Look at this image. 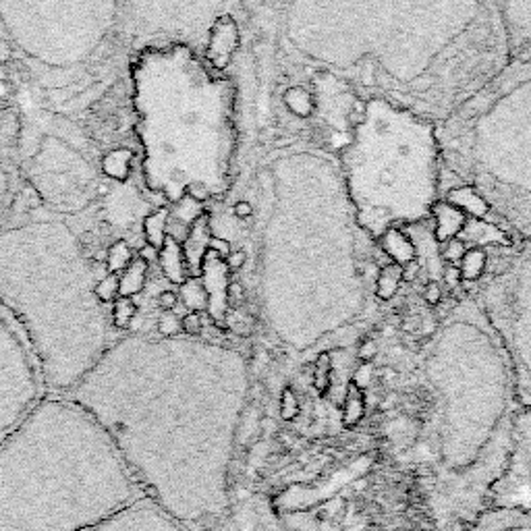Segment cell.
Instances as JSON below:
<instances>
[{"instance_id":"obj_35","label":"cell","mask_w":531,"mask_h":531,"mask_svg":"<svg viewBox=\"0 0 531 531\" xmlns=\"http://www.w3.org/2000/svg\"><path fill=\"white\" fill-rule=\"evenodd\" d=\"M364 413V398L359 395V388L356 385L349 386V395H346V405H345V422L353 424L357 422Z\"/></svg>"},{"instance_id":"obj_19","label":"cell","mask_w":531,"mask_h":531,"mask_svg":"<svg viewBox=\"0 0 531 531\" xmlns=\"http://www.w3.org/2000/svg\"><path fill=\"white\" fill-rule=\"evenodd\" d=\"M459 239L467 247L471 245V247L484 249V252H488V249H494V247H506V245H513V243H517L508 237L503 228H498L496 225L488 223V220H474V218H467Z\"/></svg>"},{"instance_id":"obj_21","label":"cell","mask_w":531,"mask_h":531,"mask_svg":"<svg viewBox=\"0 0 531 531\" xmlns=\"http://www.w3.org/2000/svg\"><path fill=\"white\" fill-rule=\"evenodd\" d=\"M133 162H135L133 150L116 147V150H108L100 156V173L105 179L113 181L115 185H125V183L131 181Z\"/></svg>"},{"instance_id":"obj_10","label":"cell","mask_w":531,"mask_h":531,"mask_svg":"<svg viewBox=\"0 0 531 531\" xmlns=\"http://www.w3.org/2000/svg\"><path fill=\"white\" fill-rule=\"evenodd\" d=\"M119 29V3H0L3 38L50 79L90 65Z\"/></svg>"},{"instance_id":"obj_28","label":"cell","mask_w":531,"mask_h":531,"mask_svg":"<svg viewBox=\"0 0 531 531\" xmlns=\"http://www.w3.org/2000/svg\"><path fill=\"white\" fill-rule=\"evenodd\" d=\"M285 105L295 116H301V119H306V116H309L314 113L316 100H314V94L309 92L307 85L295 84V85L289 87V90L285 92Z\"/></svg>"},{"instance_id":"obj_7","label":"cell","mask_w":531,"mask_h":531,"mask_svg":"<svg viewBox=\"0 0 531 531\" xmlns=\"http://www.w3.org/2000/svg\"><path fill=\"white\" fill-rule=\"evenodd\" d=\"M142 498L106 432L65 396L0 445V531H84Z\"/></svg>"},{"instance_id":"obj_41","label":"cell","mask_w":531,"mask_h":531,"mask_svg":"<svg viewBox=\"0 0 531 531\" xmlns=\"http://www.w3.org/2000/svg\"><path fill=\"white\" fill-rule=\"evenodd\" d=\"M424 299L430 306H438L440 301H442V289H440V285L434 283V280H432V283H427L426 289H424Z\"/></svg>"},{"instance_id":"obj_44","label":"cell","mask_w":531,"mask_h":531,"mask_svg":"<svg viewBox=\"0 0 531 531\" xmlns=\"http://www.w3.org/2000/svg\"><path fill=\"white\" fill-rule=\"evenodd\" d=\"M357 356L366 361V364H370V359L376 356V345L372 341H366L361 345V349L357 351Z\"/></svg>"},{"instance_id":"obj_11","label":"cell","mask_w":531,"mask_h":531,"mask_svg":"<svg viewBox=\"0 0 531 531\" xmlns=\"http://www.w3.org/2000/svg\"><path fill=\"white\" fill-rule=\"evenodd\" d=\"M486 254L488 268L469 295L503 346L519 407L531 409V243Z\"/></svg>"},{"instance_id":"obj_3","label":"cell","mask_w":531,"mask_h":531,"mask_svg":"<svg viewBox=\"0 0 531 531\" xmlns=\"http://www.w3.org/2000/svg\"><path fill=\"white\" fill-rule=\"evenodd\" d=\"M419 374L432 398L413 467L436 531H465L506 476L521 409L503 346L471 295L424 346Z\"/></svg>"},{"instance_id":"obj_6","label":"cell","mask_w":531,"mask_h":531,"mask_svg":"<svg viewBox=\"0 0 531 531\" xmlns=\"http://www.w3.org/2000/svg\"><path fill=\"white\" fill-rule=\"evenodd\" d=\"M318 152H295L299 179L297 216H291L283 195L272 185L264 239V304L266 322L289 351L312 353L332 343L341 345L353 322L366 309L367 291L364 268L370 266L359 254L361 231L356 216L324 233L332 220L353 208L343 175L324 197L318 216H307L309 189Z\"/></svg>"},{"instance_id":"obj_16","label":"cell","mask_w":531,"mask_h":531,"mask_svg":"<svg viewBox=\"0 0 531 531\" xmlns=\"http://www.w3.org/2000/svg\"><path fill=\"white\" fill-rule=\"evenodd\" d=\"M239 44H241L239 21L231 11H228L214 21L208 42H205L204 58L208 61L212 69L223 73L226 66L231 65L235 53L239 50Z\"/></svg>"},{"instance_id":"obj_22","label":"cell","mask_w":531,"mask_h":531,"mask_svg":"<svg viewBox=\"0 0 531 531\" xmlns=\"http://www.w3.org/2000/svg\"><path fill=\"white\" fill-rule=\"evenodd\" d=\"M158 264L168 283L181 286L187 280V262L183 245L173 237H166L165 245L158 252Z\"/></svg>"},{"instance_id":"obj_37","label":"cell","mask_w":531,"mask_h":531,"mask_svg":"<svg viewBox=\"0 0 531 531\" xmlns=\"http://www.w3.org/2000/svg\"><path fill=\"white\" fill-rule=\"evenodd\" d=\"M467 249L469 247L465 245V243L459 237H455V239L445 243V249H442V257H445L448 264H456V262L463 260V255L467 254Z\"/></svg>"},{"instance_id":"obj_13","label":"cell","mask_w":531,"mask_h":531,"mask_svg":"<svg viewBox=\"0 0 531 531\" xmlns=\"http://www.w3.org/2000/svg\"><path fill=\"white\" fill-rule=\"evenodd\" d=\"M48 396L32 346L13 316L0 306V445Z\"/></svg>"},{"instance_id":"obj_24","label":"cell","mask_w":531,"mask_h":531,"mask_svg":"<svg viewBox=\"0 0 531 531\" xmlns=\"http://www.w3.org/2000/svg\"><path fill=\"white\" fill-rule=\"evenodd\" d=\"M442 199H445V202H448L451 205H455V208H459L467 218L488 220L490 223L488 205H486L482 195H479L474 187H469V185L453 187L451 191H446Z\"/></svg>"},{"instance_id":"obj_1","label":"cell","mask_w":531,"mask_h":531,"mask_svg":"<svg viewBox=\"0 0 531 531\" xmlns=\"http://www.w3.org/2000/svg\"><path fill=\"white\" fill-rule=\"evenodd\" d=\"M95 419L139 488L187 531H249L237 451L247 366L199 338H115L66 393Z\"/></svg>"},{"instance_id":"obj_29","label":"cell","mask_w":531,"mask_h":531,"mask_svg":"<svg viewBox=\"0 0 531 531\" xmlns=\"http://www.w3.org/2000/svg\"><path fill=\"white\" fill-rule=\"evenodd\" d=\"M133 262V247L127 239H115L110 243L105 255V266L108 275H121Z\"/></svg>"},{"instance_id":"obj_33","label":"cell","mask_w":531,"mask_h":531,"mask_svg":"<svg viewBox=\"0 0 531 531\" xmlns=\"http://www.w3.org/2000/svg\"><path fill=\"white\" fill-rule=\"evenodd\" d=\"M95 297L100 299L102 306H113L121 297L119 275H108V272H105L98 280V285H95Z\"/></svg>"},{"instance_id":"obj_36","label":"cell","mask_w":531,"mask_h":531,"mask_svg":"<svg viewBox=\"0 0 531 531\" xmlns=\"http://www.w3.org/2000/svg\"><path fill=\"white\" fill-rule=\"evenodd\" d=\"M202 328H204L202 314L187 312L185 316H181V330H183V335H185L187 338L199 336V332H202Z\"/></svg>"},{"instance_id":"obj_15","label":"cell","mask_w":531,"mask_h":531,"mask_svg":"<svg viewBox=\"0 0 531 531\" xmlns=\"http://www.w3.org/2000/svg\"><path fill=\"white\" fill-rule=\"evenodd\" d=\"M84 531H187V529L181 527L173 517H168V515L162 511L158 505H154L150 498H142Z\"/></svg>"},{"instance_id":"obj_4","label":"cell","mask_w":531,"mask_h":531,"mask_svg":"<svg viewBox=\"0 0 531 531\" xmlns=\"http://www.w3.org/2000/svg\"><path fill=\"white\" fill-rule=\"evenodd\" d=\"M100 278L75 223L24 183L0 228V306L25 335L48 395L71 393L113 343Z\"/></svg>"},{"instance_id":"obj_30","label":"cell","mask_w":531,"mask_h":531,"mask_svg":"<svg viewBox=\"0 0 531 531\" xmlns=\"http://www.w3.org/2000/svg\"><path fill=\"white\" fill-rule=\"evenodd\" d=\"M179 299H183V304H185L189 312H197V314H202L204 309H208L210 306L208 291H205L202 280H197V278H187L185 283L181 285Z\"/></svg>"},{"instance_id":"obj_25","label":"cell","mask_w":531,"mask_h":531,"mask_svg":"<svg viewBox=\"0 0 531 531\" xmlns=\"http://www.w3.org/2000/svg\"><path fill=\"white\" fill-rule=\"evenodd\" d=\"M142 233L145 245H150L160 252L162 245L168 237V210L166 208H152L150 214L144 218Z\"/></svg>"},{"instance_id":"obj_43","label":"cell","mask_w":531,"mask_h":531,"mask_svg":"<svg viewBox=\"0 0 531 531\" xmlns=\"http://www.w3.org/2000/svg\"><path fill=\"white\" fill-rule=\"evenodd\" d=\"M372 372H374V367H372V364H364L359 367L357 370V374H356V386L359 388V386H366L367 382H370V378H372Z\"/></svg>"},{"instance_id":"obj_2","label":"cell","mask_w":531,"mask_h":531,"mask_svg":"<svg viewBox=\"0 0 531 531\" xmlns=\"http://www.w3.org/2000/svg\"><path fill=\"white\" fill-rule=\"evenodd\" d=\"M301 65L438 125L508 63L498 3H291Z\"/></svg>"},{"instance_id":"obj_9","label":"cell","mask_w":531,"mask_h":531,"mask_svg":"<svg viewBox=\"0 0 531 531\" xmlns=\"http://www.w3.org/2000/svg\"><path fill=\"white\" fill-rule=\"evenodd\" d=\"M349 131L338 166L361 231L378 241L430 218L442 199L436 125L390 102L359 98Z\"/></svg>"},{"instance_id":"obj_31","label":"cell","mask_w":531,"mask_h":531,"mask_svg":"<svg viewBox=\"0 0 531 531\" xmlns=\"http://www.w3.org/2000/svg\"><path fill=\"white\" fill-rule=\"evenodd\" d=\"M486 268H488V254L484 252V249H477V247H469L467 254L463 255L461 260V278L465 283H477L479 278L484 276Z\"/></svg>"},{"instance_id":"obj_34","label":"cell","mask_w":531,"mask_h":531,"mask_svg":"<svg viewBox=\"0 0 531 531\" xmlns=\"http://www.w3.org/2000/svg\"><path fill=\"white\" fill-rule=\"evenodd\" d=\"M181 318L175 312H162L156 320V336L160 338H176L181 336Z\"/></svg>"},{"instance_id":"obj_20","label":"cell","mask_w":531,"mask_h":531,"mask_svg":"<svg viewBox=\"0 0 531 531\" xmlns=\"http://www.w3.org/2000/svg\"><path fill=\"white\" fill-rule=\"evenodd\" d=\"M430 218L434 220V239H436V243H442V245L446 241L459 237L465 223H467V216L459 208L445 202V199L436 202Z\"/></svg>"},{"instance_id":"obj_8","label":"cell","mask_w":531,"mask_h":531,"mask_svg":"<svg viewBox=\"0 0 531 531\" xmlns=\"http://www.w3.org/2000/svg\"><path fill=\"white\" fill-rule=\"evenodd\" d=\"M440 183L474 187L490 223L531 243V63H508L436 127ZM448 189V191H451Z\"/></svg>"},{"instance_id":"obj_23","label":"cell","mask_w":531,"mask_h":531,"mask_svg":"<svg viewBox=\"0 0 531 531\" xmlns=\"http://www.w3.org/2000/svg\"><path fill=\"white\" fill-rule=\"evenodd\" d=\"M378 243L380 247L385 249V254L390 257V262L396 264L398 268H405L409 262L417 260L416 243H413L407 231H403V228H393V231L385 233L378 239Z\"/></svg>"},{"instance_id":"obj_12","label":"cell","mask_w":531,"mask_h":531,"mask_svg":"<svg viewBox=\"0 0 531 531\" xmlns=\"http://www.w3.org/2000/svg\"><path fill=\"white\" fill-rule=\"evenodd\" d=\"M19 171L38 202L69 220L100 199V160L92 158L84 133L56 116L32 123Z\"/></svg>"},{"instance_id":"obj_40","label":"cell","mask_w":531,"mask_h":531,"mask_svg":"<svg viewBox=\"0 0 531 531\" xmlns=\"http://www.w3.org/2000/svg\"><path fill=\"white\" fill-rule=\"evenodd\" d=\"M233 214L237 218H241V220H247V218H252L255 214V205L249 202V199H239V202L233 205Z\"/></svg>"},{"instance_id":"obj_38","label":"cell","mask_w":531,"mask_h":531,"mask_svg":"<svg viewBox=\"0 0 531 531\" xmlns=\"http://www.w3.org/2000/svg\"><path fill=\"white\" fill-rule=\"evenodd\" d=\"M299 411V405H297V398H295L293 390L291 388H285L283 390V396H280V416L285 419H291L297 416Z\"/></svg>"},{"instance_id":"obj_32","label":"cell","mask_w":531,"mask_h":531,"mask_svg":"<svg viewBox=\"0 0 531 531\" xmlns=\"http://www.w3.org/2000/svg\"><path fill=\"white\" fill-rule=\"evenodd\" d=\"M135 316H137V306H135V301H133V299L119 297L113 304V324H115V328L127 330L133 324V320H135Z\"/></svg>"},{"instance_id":"obj_17","label":"cell","mask_w":531,"mask_h":531,"mask_svg":"<svg viewBox=\"0 0 531 531\" xmlns=\"http://www.w3.org/2000/svg\"><path fill=\"white\" fill-rule=\"evenodd\" d=\"M503 19L508 58L531 63V3H498Z\"/></svg>"},{"instance_id":"obj_18","label":"cell","mask_w":531,"mask_h":531,"mask_svg":"<svg viewBox=\"0 0 531 531\" xmlns=\"http://www.w3.org/2000/svg\"><path fill=\"white\" fill-rule=\"evenodd\" d=\"M13 145L15 142H11L9 135L0 129V228L9 220L21 189H24V179H21Z\"/></svg>"},{"instance_id":"obj_27","label":"cell","mask_w":531,"mask_h":531,"mask_svg":"<svg viewBox=\"0 0 531 531\" xmlns=\"http://www.w3.org/2000/svg\"><path fill=\"white\" fill-rule=\"evenodd\" d=\"M401 280H403V270L398 268L396 264L390 262L388 266H385V268L378 272V276H376V283H374L376 299H380V301L393 299L395 293L398 291Z\"/></svg>"},{"instance_id":"obj_46","label":"cell","mask_w":531,"mask_h":531,"mask_svg":"<svg viewBox=\"0 0 531 531\" xmlns=\"http://www.w3.org/2000/svg\"><path fill=\"white\" fill-rule=\"evenodd\" d=\"M445 276H446V283H451V285H456V283H459V280H463L461 278L459 266H446Z\"/></svg>"},{"instance_id":"obj_42","label":"cell","mask_w":531,"mask_h":531,"mask_svg":"<svg viewBox=\"0 0 531 531\" xmlns=\"http://www.w3.org/2000/svg\"><path fill=\"white\" fill-rule=\"evenodd\" d=\"M245 260H247V254L243 252V249H233V252L228 254V257H226V266L231 270H239V268H243V266H245Z\"/></svg>"},{"instance_id":"obj_26","label":"cell","mask_w":531,"mask_h":531,"mask_svg":"<svg viewBox=\"0 0 531 531\" xmlns=\"http://www.w3.org/2000/svg\"><path fill=\"white\" fill-rule=\"evenodd\" d=\"M145 280H147V264L144 260H139V257H135V260H133L119 275L121 297H127V299L135 297V295L144 291Z\"/></svg>"},{"instance_id":"obj_5","label":"cell","mask_w":531,"mask_h":531,"mask_svg":"<svg viewBox=\"0 0 531 531\" xmlns=\"http://www.w3.org/2000/svg\"><path fill=\"white\" fill-rule=\"evenodd\" d=\"M139 179L154 208L223 195L237 152L233 81L181 42H145L129 61Z\"/></svg>"},{"instance_id":"obj_14","label":"cell","mask_w":531,"mask_h":531,"mask_svg":"<svg viewBox=\"0 0 531 531\" xmlns=\"http://www.w3.org/2000/svg\"><path fill=\"white\" fill-rule=\"evenodd\" d=\"M465 531H531V484L500 494Z\"/></svg>"},{"instance_id":"obj_39","label":"cell","mask_w":531,"mask_h":531,"mask_svg":"<svg viewBox=\"0 0 531 531\" xmlns=\"http://www.w3.org/2000/svg\"><path fill=\"white\" fill-rule=\"evenodd\" d=\"M179 295H176L175 291H162L158 295V306L162 312H175L176 306H179Z\"/></svg>"},{"instance_id":"obj_45","label":"cell","mask_w":531,"mask_h":531,"mask_svg":"<svg viewBox=\"0 0 531 531\" xmlns=\"http://www.w3.org/2000/svg\"><path fill=\"white\" fill-rule=\"evenodd\" d=\"M139 260H144L145 264H147V262H154V260L158 262V252H156V249H154V247L145 245V243H144V247L139 249Z\"/></svg>"}]
</instances>
